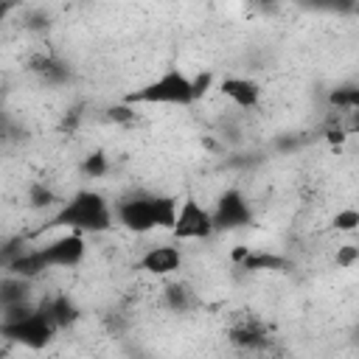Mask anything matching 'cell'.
I'll return each instance as SVG.
<instances>
[{"instance_id": "1", "label": "cell", "mask_w": 359, "mask_h": 359, "mask_svg": "<svg viewBox=\"0 0 359 359\" xmlns=\"http://www.w3.org/2000/svg\"><path fill=\"white\" fill-rule=\"evenodd\" d=\"M180 213V199L165 194H135L115 205V222L132 233L174 230Z\"/></svg>"}, {"instance_id": "2", "label": "cell", "mask_w": 359, "mask_h": 359, "mask_svg": "<svg viewBox=\"0 0 359 359\" xmlns=\"http://www.w3.org/2000/svg\"><path fill=\"white\" fill-rule=\"evenodd\" d=\"M112 222H115V208H109V202L98 191H90V188L76 191L53 213V224L56 227H65V230L81 233V236L107 233L112 227Z\"/></svg>"}, {"instance_id": "3", "label": "cell", "mask_w": 359, "mask_h": 359, "mask_svg": "<svg viewBox=\"0 0 359 359\" xmlns=\"http://www.w3.org/2000/svg\"><path fill=\"white\" fill-rule=\"evenodd\" d=\"M196 98L194 76L180 67L163 70L157 79L146 81L140 90L126 95V104H163V107H191Z\"/></svg>"}, {"instance_id": "4", "label": "cell", "mask_w": 359, "mask_h": 359, "mask_svg": "<svg viewBox=\"0 0 359 359\" xmlns=\"http://www.w3.org/2000/svg\"><path fill=\"white\" fill-rule=\"evenodd\" d=\"M3 334L31 351H39L45 348L53 334H56V325L53 320L42 311V306H11L6 309V320H3Z\"/></svg>"}, {"instance_id": "5", "label": "cell", "mask_w": 359, "mask_h": 359, "mask_svg": "<svg viewBox=\"0 0 359 359\" xmlns=\"http://www.w3.org/2000/svg\"><path fill=\"white\" fill-rule=\"evenodd\" d=\"M180 241H202L208 236L216 233V222H213V210L205 208L199 199L185 196L180 199V213H177V224L171 230Z\"/></svg>"}, {"instance_id": "6", "label": "cell", "mask_w": 359, "mask_h": 359, "mask_svg": "<svg viewBox=\"0 0 359 359\" xmlns=\"http://www.w3.org/2000/svg\"><path fill=\"white\" fill-rule=\"evenodd\" d=\"M39 255L45 261L48 269H73L84 261L87 255V241L81 233H65L53 241H48L45 247H39Z\"/></svg>"}, {"instance_id": "7", "label": "cell", "mask_w": 359, "mask_h": 359, "mask_svg": "<svg viewBox=\"0 0 359 359\" xmlns=\"http://www.w3.org/2000/svg\"><path fill=\"white\" fill-rule=\"evenodd\" d=\"M250 219H252V210H250V202H247V196L241 191L227 188L216 199V208H213L216 230H236V227L250 224Z\"/></svg>"}, {"instance_id": "8", "label": "cell", "mask_w": 359, "mask_h": 359, "mask_svg": "<svg viewBox=\"0 0 359 359\" xmlns=\"http://www.w3.org/2000/svg\"><path fill=\"white\" fill-rule=\"evenodd\" d=\"M137 266H140L143 272H149V275H157V278L174 275V272H180V266H182V250H180L177 244H154V247H149V250L140 255Z\"/></svg>"}, {"instance_id": "9", "label": "cell", "mask_w": 359, "mask_h": 359, "mask_svg": "<svg viewBox=\"0 0 359 359\" xmlns=\"http://www.w3.org/2000/svg\"><path fill=\"white\" fill-rule=\"evenodd\" d=\"M219 93L238 109H255L261 104V84L250 76H227L219 81Z\"/></svg>"}, {"instance_id": "10", "label": "cell", "mask_w": 359, "mask_h": 359, "mask_svg": "<svg viewBox=\"0 0 359 359\" xmlns=\"http://www.w3.org/2000/svg\"><path fill=\"white\" fill-rule=\"evenodd\" d=\"M230 342L238 345V348H261L266 342V334L258 323H238L230 331Z\"/></svg>"}, {"instance_id": "11", "label": "cell", "mask_w": 359, "mask_h": 359, "mask_svg": "<svg viewBox=\"0 0 359 359\" xmlns=\"http://www.w3.org/2000/svg\"><path fill=\"white\" fill-rule=\"evenodd\" d=\"M42 311L53 320V325L56 328H62V325H67L70 320H76V306L67 300V297H53V300H48V303H42Z\"/></svg>"}, {"instance_id": "12", "label": "cell", "mask_w": 359, "mask_h": 359, "mask_svg": "<svg viewBox=\"0 0 359 359\" xmlns=\"http://www.w3.org/2000/svg\"><path fill=\"white\" fill-rule=\"evenodd\" d=\"M328 101H331L337 109L353 115V112L359 109V87H353V84H351V87H337V90H331Z\"/></svg>"}, {"instance_id": "13", "label": "cell", "mask_w": 359, "mask_h": 359, "mask_svg": "<svg viewBox=\"0 0 359 359\" xmlns=\"http://www.w3.org/2000/svg\"><path fill=\"white\" fill-rule=\"evenodd\" d=\"M165 300H168L171 309L185 311V309L191 306V300H194V292H191L185 283H171V286L165 289Z\"/></svg>"}, {"instance_id": "14", "label": "cell", "mask_w": 359, "mask_h": 359, "mask_svg": "<svg viewBox=\"0 0 359 359\" xmlns=\"http://www.w3.org/2000/svg\"><path fill=\"white\" fill-rule=\"evenodd\" d=\"M331 224L339 230V233H353L359 227V208H339L331 219Z\"/></svg>"}, {"instance_id": "15", "label": "cell", "mask_w": 359, "mask_h": 359, "mask_svg": "<svg viewBox=\"0 0 359 359\" xmlns=\"http://www.w3.org/2000/svg\"><path fill=\"white\" fill-rule=\"evenodd\" d=\"M84 171H87L90 177H101V174L107 171V157H104V154H98V151H95V154H90V157L84 160Z\"/></svg>"}, {"instance_id": "16", "label": "cell", "mask_w": 359, "mask_h": 359, "mask_svg": "<svg viewBox=\"0 0 359 359\" xmlns=\"http://www.w3.org/2000/svg\"><path fill=\"white\" fill-rule=\"evenodd\" d=\"M28 199H31V205L39 208V205H50V202H53V194H50L45 185H34L31 194H28Z\"/></svg>"}, {"instance_id": "17", "label": "cell", "mask_w": 359, "mask_h": 359, "mask_svg": "<svg viewBox=\"0 0 359 359\" xmlns=\"http://www.w3.org/2000/svg\"><path fill=\"white\" fill-rule=\"evenodd\" d=\"M359 258V247L356 244H345L339 252H337V264H342V266H348L351 261H356Z\"/></svg>"}, {"instance_id": "18", "label": "cell", "mask_w": 359, "mask_h": 359, "mask_svg": "<svg viewBox=\"0 0 359 359\" xmlns=\"http://www.w3.org/2000/svg\"><path fill=\"white\" fill-rule=\"evenodd\" d=\"M348 132L351 135H359V109L351 115V123H348Z\"/></svg>"}]
</instances>
